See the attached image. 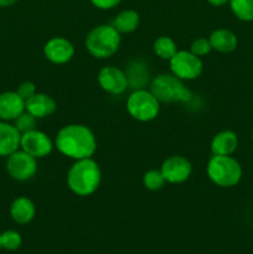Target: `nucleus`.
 I'll list each match as a JSON object with an SVG mask.
<instances>
[{"mask_svg": "<svg viewBox=\"0 0 253 254\" xmlns=\"http://www.w3.org/2000/svg\"><path fill=\"white\" fill-rule=\"evenodd\" d=\"M121 41V34L111 24L98 25L87 34L84 46L91 56L104 60L117 54Z\"/></svg>", "mask_w": 253, "mask_h": 254, "instance_id": "3", "label": "nucleus"}, {"mask_svg": "<svg viewBox=\"0 0 253 254\" xmlns=\"http://www.w3.org/2000/svg\"><path fill=\"white\" fill-rule=\"evenodd\" d=\"M0 236H1V233H0ZM0 250H1V240H0Z\"/></svg>", "mask_w": 253, "mask_h": 254, "instance_id": "31", "label": "nucleus"}, {"mask_svg": "<svg viewBox=\"0 0 253 254\" xmlns=\"http://www.w3.org/2000/svg\"><path fill=\"white\" fill-rule=\"evenodd\" d=\"M165 179H164L163 174L160 170H156V169H151L148 170L143 176V185L146 190L149 191H158L160 189H163V186L165 185Z\"/></svg>", "mask_w": 253, "mask_h": 254, "instance_id": "23", "label": "nucleus"}, {"mask_svg": "<svg viewBox=\"0 0 253 254\" xmlns=\"http://www.w3.org/2000/svg\"><path fill=\"white\" fill-rule=\"evenodd\" d=\"M0 240H1V248L7 251H16L22 243V238L20 233L12 230H7L2 232L1 236H0Z\"/></svg>", "mask_w": 253, "mask_h": 254, "instance_id": "24", "label": "nucleus"}, {"mask_svg": "<svg viewBox=\"0 0 253 254\" xmlns=\"http://www.w3.org/2000/svg\"><path fill=\"white\" fill-rule=\"evenodd\" d=\"M36 160L37 159L27 154L26 151L19 149L6 158L7 174L10 178L20 183L31 180L37 173Z\"/></svg>", "mask_w": 253, "mask_h": 254, "instance_id": "8", "label": "nucleus"}, {"mask_svg": "<svg viewBox=\"0 0 253 254\" xmlns=\"http://www.w3.org/2000/svg\"><path fill=\"white\" fill-rule=\"evenodd\" d=\"M211 50H212V46H211L210 40L205 39V37H198V39L193 40L191 42L190 51L198 57H203L208 55Z\"/></svg>", "mask_w": 253, "mask_h": 254, "instance_id": "26", "label": "nucleus"}, {"mask_svg": "<svg viewBox=\"0 0 253 254\" xmlns=\"http://www.w3.org/2000/svg\"><path fill=\"white\" fill-rule=\"evenodd\" d=\"M98 83L104 92L114 96L123 94L129 88L126 74L123 69L116 66H106L99 71Z\"/></svg>", "mask_w": 253, "mask_h": 254, "instance_id": "11", "label": "nucleus"}, {"mask_svg": "<svg viewBox=\"0 0 253 254\" xmlns=\"http://www.w3.org/2000/svg\"><path fill=\"white\" fill-rule=\"evenodd\" d=\"M16 93L19 94V96L21 97L25 102H26L27 99H30L32 96H34V94L37 93L36 86H35L34 82L25 81V82H22V83L19 84V87L16 88Z\"/></svg>", "mask_w": 253, "mask_h": 254, "instance_id": "27", "label": "nucleus"}, {"mask_svg": "<svg viewBox=\"0 0 253 254\" xmlns=\"http://www.w3.org/2000/svg\"><path fill=\"white\" fill-rule=\"evenodd\" d=\"M160 171L166 183L183 184L190 179L192 165L185 156L171 155L163 161Z\"/></svg>", "mask_w": 253, "mask_h": 254, "instance_id": "10", "label": "nucleus"}, {"mask_svg": "<svg viewBox=\"0 0 253 254\" xmlns=\"http://www.w3.org/2000/svg\"><path fill=\"white\" fill-rule=\"evenodd\" d=\"M150 92L163 103H188L192 101L193 94L184 84L183 79L173 73H161L150 82Z\"/></svg>", "mask_w": 253, "mask_h": 254, "instance_id": "4", "label": "nucleus"}, {"mask_svg": "<svg viewBox=\"0 0 253 254\" xmlns=\"http://www.w3.org/2000/svg\"><path fill=\"white\" fill-rule=\"evenodd\" d=\"M252 140H253V130H252Z\"/></svg>", "mask_w": 253, "mask_h": 254, "instance_id": "32", "label": "nucleus"}, {"mask_svg": "<svg viewBox=\"0 0 253 254\" xmlns=\"http://www.w3.org/2000/svg\"><path fill=\"white\" fill-rule=\"evenodd\" d=\"M57 104L52 97L45 93H36L25 102V111L36 119L47 118L55 113Z\"/></svg>", "mask_w": 253, "mask_h": 254, "instance_id": "14", "label": "nucleus"}, {"mask_svg": "<svg viewBox=\"0 0 253 254\" xmlns=\"http://www.w3.org/2000/svg\"><path fill=\"white\" fill-rule=\"evenodd\" d=\"M44 55L51 64H64L74 56V46L64 37H52L45 44Z\"/></svg>", "mask_w": 253, "mask_h": 254, "instance_id": "12", "label": "nucleus"}, {"mask_svg": "<svg viewBox=\"0 0 253 254\" xmlns=\"http://www.w3.org/2000/svg\"><path fill=\"white\" fill-rule=\"evenodd\" d=\"M126 111L129 116L138 122H151L159 116L160 102L150 91L135 89L126 99Z\"/></svg>", "mask_w": 253, "mask_h": 254, "instance_id": "6", "label": "nucleus"}, {"mask_svg": "<svg viewBox=\"0 0 253 254\" xmlns=\"http://www.w3.org/2000/svg\"><path fill=\"white\" fill-rule=\"evenodd\" d=\"M238 146V138L232 130H222L211 140L213 155H232Z\"/></svg>", "mask_w": 253, "mask_h": 254, "instance_id": "18", "label": "nucleus"}, {"mask_svg": "<svg viewBox=\"0 0 253 254\" xmlns=\"http://www.w3.org/2000/svg\"><path fill=\"white\" fill-rule=\"evenodd\" d=\"M36 213V207L31 198L19 196L10 205V216L19 225H27L31 222Z\"/></svg>", "mask_w": 253, "mask_h": 254, "instance_id": "16", "label": "nucleus"}, {"mask_svg": "<svg viewBox=\"0 0 253 254\" xmlns=\"http://www.w3.org/2000/svg\"><path fill=\"white\" fill-rule=\"evenodd\" d=\"M36 122L37 119L34 116H31L30 113H27L26 111L22 114H20L16 119L14 121V126L16 127L17 130L20 131V134L27 133L30 130H34L36 129Z\"/></svg>", "mask_w": 253, "mask_h": 254, "instance_id": "25", "label": "nucleus"}, {"mask_svg": "<svg viewBox=\"0 0 253 254\" xmlns=\"http://www.w3.org/2000/svg\"><path fill=\"white\" fill-rule=\"evenodd\" d=\"M67 186L77 196L86 197L98 190L102 181V171L94 159L74 160L67 173Z\"/></svg>", "mask_w": 253, "mask_h": 254, "instance_id": "2", "label": "nucleus"}, {"mask_svg": "<svg viewBox=\"0 0 253 254\" xmlns=\"http://www.w3.org/2000/svg\"><path fill=\"white\" fill-rule=\"evenodd\" d=\"M17 1H19V0H0V7L12 6V5L16 4Z\"/></svg>", "mask_w": 253, "mask_h": 254, "instance_id": "30", "label": "nucleus"}, {"mask_svg": "<svg viewBox=\"0 0 253 254\" xmlns=\"http://www.w3.org/2000/svg\"><path fill=\"white\" fill-rule=\"evenodd\" d=\"M206 173L210 180L220 188H232L241 181L242 168L231 155H213L208 160Z\"/></svg>", "mask_w": 253, "mask_h": 254, "instance_id": "5", "label": "nucleus"}, {"mask_svg": "<svg viewBox=\"0 0 253 254\" xmlns=\"http://www.w3.org/2000/svg\"><path fill=\"white\" fill-rule=\"evenodd\" d=\"M171 73L183 81H192L196 79L203 69V64L201 57L196 56L189 50H181L176 52L169 61Z\"/></svg>", "mask_w": 253, "mask_h": 254, "instance_id": "7", "label": "nucleus"}, {"mask_svg": "<svg viewBox=\"0 0 253 254\" xmlns=\"http://www.w3.org/2000/svg\"><path fill=\"white\" fill-rule=\"evenodd\" d=\"M153 49L156 56L160 57L161 60H166V61H170L171 57L178 52L176 42L169 36L158 37V39L154 41Z\"/></svg>", "mask_w": 253, "mask_h": 254, "instance_id": "21", "label": "nucleus"}, {"mask_svg": "<svg viewBox=\"0 0 253 254\" xmlns=\"http://www.w3.org/2000/svg\"><path fill=\"white\" fill-rule=\"evenodd\" d=\"M24 112L25 101L16 91L0 93V121L14 122Z\"/></svg>", "mask_w": 253, "mask_h": 254, "instance_id": "13", "label": "nucleus"}, {"mask_svg": "<svg viewBox=\"0 0 253 254\" xmlns=\"http://www.w3.org/2000/svg\"><path fill=\"white\" fill-rule=\"evenodd\" d=\"M55 146L62 155L81 160L93 156L97 150V140L93 131L87 126L68 124L57 131Z\"/></svg>", "mask_w": 253, "mask_h": 254, "instance_id": "1", "label": "nucleus"}, {"mask_svg": "<svg viewBox=\"0 0 253 254\" xmlns=\"http://www.w3.org/2000/svg\"><path fill=\"white\" fill-rule=\"evenodd\" d=\"M140 24V16L135 10L126 9L119 12L113 20L111 25L119 32V34H130L138 29Z\"/></svg>", "mask_w": 253, "mask_h": 254, "instance_id": "20", "label": "nucleus"}, {"mask_svg": "<svg viewBox=\"0 0 253 254\" xmlns=\"http://www.w3.org/2000/svg\"><path fill=\"white\" fill-rule=\"evenodd\" d=\"M207 2L210 5H212V6H223V5H226L227 2H230V0H207Z\"/></svg>", "mask_w": 253, "mask_h": 254, "instance_id": "29", "label": "nucleus"}, {"mask_svg": "<svg viewBox=\"0 0 253 254\" xmlns=\"http://www.w3.org/2000/svg\"><path fill=\"white\" fill-rule=\"evenodd\" d=\"M21 134L14 124L0 121V156L7 158L20 149Z\"/></svg>", "mask_w": 253, "mask_h": 254, "instance_id": "15", "label": "nucleus"}, {"mask_svg": "<svg viewBox=\"0 0 253 254\" xmlns=\"http://www.w3.org/2000/svg\"><path fill=\"white\" fill-rule=\"evenodd\" d=\"M230 6L241 21H253V0H230Z\"/></svg>", "mask_w": 253, "mask_h": 254, "instance_id": "22", "label": "nucleus"}, {"mask_svg": "<svg viewBox=\"0 0 253 254\" xmlns=\"http://www.w3.org/2000/svg\"><path fill=\"white\" fill-rule=\"evenodd\" d=\"M208 40H210L212 50H216L221 54H230L235 51L238 44L237 36L227 29L215 30L211 32Z\"/></svg>", "mask_w": 253, "mask_h": 254, "instance_id": "19", "label": "nucleus"}, {"mask_svg": "<svg viewBox=\"0 0 253 254\" xmlns=\"http://www.w3.org/2000/svg\"><path fill=\"white\" fill-rule=\"evenodd\" d=\"M126 79H128V86L130 88L144 89L148 84L150 78V72L145 62L141 60H134L128 64V68L126 71Z\"/></svg>", "mask_w": 253, "mask_h": 254, "instance_id": "17", "label": "nucleus"}, {"mask_svg": "<svg viewBox=\"0 0 253 254\" xmlns=\"http://www.w3.org/2000/svg\"><path fill=\"white\" fill-rule=\"evenodd\" d=\"M122 0H91L92 4L101 10H111L113 7L118 6Z\"/></svg>", "mask_w": 253, "mask_h": 254, "instance_id": "28", "label": "nucleus"}, {"mask_svg": "<svg viewBox=\"0 0 253 254\" xmlns=\"http://www.w3.org/2000/svg\"><path fill=\"white\" fill-rule=\"evenodd\" d=\"M55 143L46 133L41 130H30L27 133L21 134L20 140V149L26 151L35 159H42L50 155L54 149Z\"/></svg>", "mask_w": 253, "mask_h": 254, "instance_id": "9", "label": "nucleus"}]
</instances>
